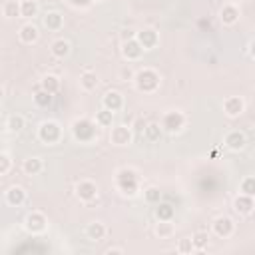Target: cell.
Here are the masks:
<instances>
[{
    "instance_id": "6da1fadb",
    "label": "cell",
    "mask_w": 255,
    "mask_h": 255,
    "mask_svg": "<svg viewBox=\"0 0 255 255\" xmlns=\"http://www.w3.org/2000/svg\"><path fill=\"white\" fill-rule=\"evenodd\" d=\"M116 187L122 195H128V197H133L137 195L139 191V177H137V171L131 169V167H122L116 171Z\"/></svg>"
},
{
    "instance_id": "7a4b0ae2",
    "label": "cell",
    "mask_w": 255,
    "mask_h": 255,
    "mask_svg": "<svg viewBox=\"0 0 255 255\" xmlns=\"http://www.w3.org/2000/svg\"><path fill=\"white\" fill-rule=\"evenodd\" d=\"M133 84H135L137 92H141V94H151V92H155L157 86H159V74H157L155 70H151V68H141L139 72H135Z\"/></svg>"
},
{
    "instance_id": "3957f363",
    "label": "cell",
    "mask_w": 255,
    "mask_h": 255,
    "mask_svg": "<svg viewBox=\"0 0 255 255\" xmlns=\"http://www.w3.org/2000/svg\"><path fill=\"white\" fill-rule=\"evenodd\" d=\"M96 122L88 120V118H80V120H74L72 122V135L82 141V143H90L96 139Z\"/></svg>"
},
{
    "instance_id": "277c9868",
    "label": "cell",
    "mask_w": 255,
    "mask_h": 255,
    "mask_svg": "<svg viewBox=\"0 0 255 255\" xmlns=\"http://www.w3.org/2000/svg\"><path fill=\"white\" fill-rule=\"evenodd\" d=\"M60 137H62V128H60L58 122L46 120V122H42V124L38 126V139H40L42 143L52 145V143H58Z\"/></svg>"
},
{
    "instance_id": "5b68a950",
    "label": "cell",
    "mask_w": 255,
    "mask_h": 255,
    "mask_svg": "<svg viewBox=\"0 0 255 255\" xmlns=\"http://www.w3.org/2000/svg\"><path fill=\"white\" fill-rule=\"evenodd\" d=\"M24 227H26L28 233H32V235H40V233L46 231V227H48V219H46V215H44L42 211H30V213L26 215V219H24Z\"/></svg>"
},
{
    "instance_id": "8992f818",
    "label": "cell",
    "mask_w": 255,
    "mask_h": 255,
    "mask_svg": "<svg viewBox=\"0 0 255 255\" xmlns=\"http://www.w3.org/2000/svg\"><path fill=\"white\" fill-rule=\"evenodd\" d=\"M183 126H185V116H183L181 112L173 110V112L163 114V120H161L163 131H167V133H177V131L183 129Z\"/></svg>"
},
{
    "instance_id": "52a82bcc",
    "label": "cell",
    "mask_w": 255,
    "mask_h": 255,
    "mask_svg": "<svg viewBox=\"0 0 255 255\" xmlns=\"http://www.w3.org/2000/svg\"><path fill=\"white\" fill-rule=\"evenodd\" d=\"M131 137H133V131H131V128L129 126H124V124H120V126H114L112 128V131H110V141L114 143V145H129L131 143Z\"/></svg>"
},
{
    "instance_id": "ba28073f",
    "label": "cell",
    "mask_w": 255,
    "mask_h": 255,
    "mask_svg": "<svg viewBox=\"0 0 255 255\" xmlns=\"http://www.w3.org/2000/svg\"><path fill=\"white\" fill-rule=\"evenodd\" d=\"M223 112L227 118H239L245 112V102L241 96H227L223 100Z\"/></svg>"
},
{
    "instance_id": "9c48e42d",
    "label": "cell",
    "mask_w": 255,
    "mask_h": 255,
    "mask_svg": "<svg viewBox=\"0 0 255 255\" xmlns=\"http://www.w3.org/2000/svg\"><path fill=\"white\" fill-rule=\"evenodd\" d=\"M76 195H78L80 201L90 203V201H94L98 197V185L94 181H90V179H82L76 185Z\"/></svg>"
},
{
    "instance_id": "30bf717a",
    "label": "cell",
    "mask_w": 255,
    "mask_h": 255,
    "mask_svg": "<svg viewBox=\"0 0 255 255\" xmlns=\"http://www.w3.org/2000/svg\"><path fill=\"white\" fill-rule=\"evenodd\" d=\"M233 229H235V223L231 221V217H227V215L215 217V221H213V233H215L217 237L227 239V237H231Z\"/></svg>"
},
{
    "instance_id": "8fae6325",
    "label": "cell",
    "mask_w": 255,
    "mask_h": 255,
    "mask_svg": "<svg viewBox=\"0 0 255 255\" xmlns=\"http://www.w3.org/2000/svg\"><path fill=\"white\" fill-rule=\"evenodd\" d=\"M223 143H225V147H229L231 151H241V149L247 145V137H245L243 131H239V129H231V131L225 133Z\"/></svg>"
},
{
    "instance_id": "7c38bea8",
    "label": "cell",
    "mask_w": 255,
    "mask_h": 255,
    "mask_svg": "<svg viewBox=\"0 0 255 255\" xmlns=\"http://www.w3.org/2000/svg\"><path fill=\"white\" fill-rule=\"evenodd\" d=\"M141 52H143V48H141V44L137 42V38H131V40L122 42V56H124L126 60H129V62L139 60Z\"/></svg>"
},
{
    "instance_id": "4fadbf2b",
    "label": "cell",
    "mask_w": 255,
    "mask_h": 255,
    "mask_svg": "<svg viewBox=\"0 0 255 255\" xmlns=\"http://www.w3.org/2000/svg\"><path fill=\"white\" fill-rule=\"evenodd\" d=\"M102 106L108 108V110H112V112L116 114V112H120V110L124 108V96H122L118 90H110V92L104 94Z\"/></svg>"
},
{
    "instance_id": "5bb4252c",
    "label": "cell",
    "mask_w": 255,
    "mask_h": 255,
    "mask_svg": "<svg viewBox=\"0 0 255 255\" xmlns=\"http://www.w3.org/2000/svg\"><path fill=\"white\" fill-rule=\"evenodd\" d=\"M4 201H6L8 205H12V207L22 205V203L26 201V191H24V187H20V185H10V187L4 191Z\"/></svg>"
},
{
    "instance_id": "9a60e30c",
    "label": "cell",
    "mask_w": 255,
    "mask_h": 255,
    "mask_svg": "<svg viewBox=\"0 0 255 255\" xmlns=\"http://www.w3.org/2000/svg\"><path fill=\"white\" fill-rule=\"evenodd\" d=\"M135 38H137V42L141 44L143 50H151V48H155L157 42H159L157 32L151 30V28H143V30H139V32L135 34Z\"/></svg>"
},
{
    "instance_id": "2e32d148",
    "label": "cell",
    "mask_w": 255,
    "mask_h": 255,
    "mask_svg": "<svg viewBox=\"0 0 255 255\" xmlns=\"http://www.w3.org/2000/svg\"><path fill=\"white\" fill-rule=\"evenodd\" d=\"M255 207V197L251 195H245V193H239L235 199H233V209L239 213V215H249Z\"/></svg>"
},
{
    "instance_id": "e0dca14e",
    "label": "cell",
    "mask_w": 255,
    "mask_h": 255,
    "mask_svg": "<svg viewBox=\"0 0 255 255\" xmlns=\"http://www.w3.org/2000/svg\"><path fill=\"white\" fill-rule=\"evenodd\" d=\"M219 20H221L223 26H233L239 20V8L235 4H231V2L223 4V8L219 10Z\"/></svg>"
},
{
    "instance_id": "ac0fdd59",
    "label": "cell",
    "mask_w": 255,
    "mask_h": 255,
    "mask_svg": "<svg viewBox=\"0 0 255 255\" xmlns=\"http://www.w3.org/2000/svg\"><path fill=\"white\" fill-rule=\"evenodd\" d=\"M18 38H20L22 44H34V42H38L40 32H38V28H36L32 22H26V24L20 26V30H18Z\"/></svg>"
},
{
    "instance_id": "d6986e66",
    "label": "cell",
    "mask_w": 255,
    "mask_h": 255,
    "mask_svg": "<svg viewBox=\"0 0 255 255\" xmlns=\"http://www.w3.org/2000/svg\"><path fill=\"white\" fill-rule=\"evenodd\" d=\"M50 52H52V56H54V58H58V60H64V58H68V56H70V52H72V46H70V42H68V40H64V38H58V40H54V42H52V46H50Z\"/></svg>"
},
{
    "instance_id": "ffe728a7",
    "label": "cell",
    "mask_w": 255,
    "mask_h": 255,
    "mask_svg": "<svg viewBox=\"0 0 255 255\" xmlns=\"http://www.w3.org/2000/svg\"><path fill=\"white\" fill-rule=\"evenodd\" d=\"M22 169H24L26 175H38V173L44 169V161H42V157H38V155H30V157L24 159Z\"/></svg>"
},
{
    "instance_id": "44dd1931",
    "label": "cell",
    "mask_w": 255,
    "mask_h": 255,
    "mask_svg": "<svg viewBox=\"0 0 255 255\" xmlns=\"http://www.w3.org/2000/svg\"><path fill=\"white\" fill-rule=\"evenodd\" d=\"M106 233H108V229H106V225H104L102 221H92V223L86 225V237L92 239V241H100V239H104Z\"/></svg>"
},
{
    "instance_id": "7402d4cb",
    "label": "cell",
    "mask_w": 255,
    "mask_h": 255,
    "mask_svg": "<svg viewBox=\"0 0 255 255\" xmlns=\"http://www.w3.org/2000/svg\"><path fill=\"white\" fill-rule=\"evenodd\" d=\"M44 26H46L48 30L56 32V30H60V28L64 26V16H62L60 12H56V10L46 12V16H44Z\"/></svg>"
},
{
    "instance_id": "603a6c76",
    "label": "cell",
    "mask_w": 255,
    "mask_h": 255,
    "mask_svg": "<svg viewBox=\"0 0 255 255\" xmlns=\"http://www.w3.org/2000/svg\"><path fill=\"white\" fill-rule=\"evenodd\" d=\"M80 86L86 92H94L98 88V76H96V72H92V70L82 72L80 74Z\"/></svg>"
},
{
    "instance_id": "cb8c5ba5",
    "label": "cell",
    "mask_w": 255,
    "mask_h": 255,
    "mask_svg": "<svg viewBox=\"0 0 255 255\" xmlns=\"http://www.w3.org/2000/svg\"><path fill=\"white\" fill-rule=\"evenodd\" d=\"M24 124H26V120H24V116L22 114H10L8 118H6V129L8 131H12V133H18V131H22V128H24Z\"/></svg>"
},
{
    "instance_id": "d4e9b609",
    "label": "cell",
    "mask_w": 255,
    "mask_h": 255,
    "mask_svg": "<svg viewBox=\"0 0 255 255\" xmlns=\"http://www.w3.org/2000/svg\"><path fill=\"white\" fill-rule=\"evenodd\" d=\"M40 86H42V88H44L46 92H50V94H56V92L60 90L62 82H60V78H58L56 74H46V76L42 78Z\"/></svg>"
},
{
    "instance_id": "484cf974",
    "label": "cell",
    "mask_w": 255,
    "mask_h": 255,
    "mask_svg": "<svg viewBox=\"0 0 255 255\" xmlns=\"http://www.w3.org/2000/svg\"><path fill=\"white\" fill-rule=\"evenodd\" d=\"M36 14H38V4H36V0H22V2H20V18L30 20V18H34Z\"/></svg>"
},
{
    "instance_id": "4316f807",
    "label": "cell",
    "mask_w": 255,
    "mask_h": 255,
    "mask_svg": "<svg viewBox=\"0 0 255 255\" xmlns=\"http://www.w3.org/2000/svg\"><path fill=\"white\" fill-rule=\"evenodd\" d=\"M175 233V225L171 223V221H159L157 219V223H155V235L159 237V239H167V237H171Z\"/></svg>"
},
{
    "instance_id": "83f0119b",
    "label": "cell",
    "mask_w": 255,
    "mask_h": 255,
    "mask_svg": "<svg viewBox=\"0 0 255 255\" xmlns=\"http://www.w3.org/2000/svg\"><path fill=\"white\" fill-rule=\"evenodd\" d=\"M96 124H98V128H112V124H114V112L108 110V108H102L96 114Z\"/></svg>"
},
{
    "instance_id": "f1b7e54d",
    "label": "cell",
    "mask_w": 255,
    "mask_h": 255,
    "mask_svg": "<svg viewBox=\"0 0 255 255\" xmlns=\"http://www.w3.org/2000/svg\"><path fill=\"white\" fill-rule=\"evenodd\" d=\"M2 14H4V18H8V20L18 18V16H20V2H16V0H6V2L2 4Z\"/></svg>"
},
{
    "instance_id": "f546056e",
    "label": "cell",
    "mask_w": 255,
    "mask_h": 255,
    "mask_svg": "<svg viewBox=\"0 0 255 255\" xmlns=\"http://www.w3.org/2000/svg\"><path fill=\"white\" fill-rule=\"evenodd\" d=\"M52 96L54 94H50V92H46L42 86H36V94H34V104L36 106H40V108H46V106H50V102H52Z\"/></svg>"
},
{
    "instance_id": "4dcf8cb0",
    "label": "cell",
    "mask_w": 255,
    "mask_h": 255,
    "mask_svg": "<svg viewBox=\"0 0 255 255\" xmlns=\"http://www.w3.org/2000/svg\"><path fill=\"white\" fill-rule=\"evenodd\" d=\"M161 131H163V128H161L159 124L149 122V124L145 126V129H143V135H145V139H149V141H157V139L161 137Z\"/></svg>"
},
{
    "instance_id": "1f68e13d",
    "label": "cell",
    "mask_w": 255,
    "mask_h": 255,
    "mask_svg": "<svg viewBox=\"0 0 255 255\" xmlns=\"http://www.w3.org/2000/svg\"><path fill=\"white\" fill-rule=\"evenodd\" d=\"M155 217L159 221H171L173 219V205H169V203H157Z\"/></svg>"
},
{
    "instance_id": "d6a6232c",
    "label": "cell",
    "mask_w": 255,
    "mask_h": 255,
    "mask_svg": "<svg viewBox=\"0 0 255 255\" xmlns=\"http://www.w3.org/2000/svg\"><path fill=\"white\" fill-rule=\"evenodd\" d=\"M239 193H245V195L255 197V175H247V177L241 179V183H239Z\"/></svg>"
},
{
    "instance_id": "836d02e7",
    "label": "cell",
    "mask_w": 255,
    "mask_h": 255,
    "mask_svg": "<svg viewBox=\"0 0 255 255\" xmlns=\"http://www.w3.org/2000/svg\"><path fill=\"white\" fill-rule=\"evenodd\" d=\"M191 239H193L195 251H203V249L207 247V243H209V233H207V231H195V233L191 235Z\"/></svg>"
},
{
    "instance_id": "e575fe53",
    "label": "cell",
    "mask_w": 255,
    "mask_h": 255,
    "mask_svg": "<svg viewBox=\"0 0 255 255\" xmlns=\"http://www.w3.org/2000/svg\"><path fill=\"white\" fill-rule=\"evenodd\" d=\"M143 197H145V201L147 203H159V199H161V191H159V187H155V185H149V187H145L143 189Z\"/></svg>"
},
{
    "instance_id": "d590c367",
    "label": "cell",
    "mask_w": 255,
    "mask_h": 255,
    "mask_svg": "<svg viewBox=\"0 0 255 255\" xmlns=\"http://www.w3.org/2000/svg\"><path fill=\"white\" fill-rule=\"evenodd\" d=\"M193 251H195V245H193V239H191V237H183V239L177 241V253L189 255V253H193Z\"/></svg>"
},
{
    "instance_id": "8d00e7d4",
    "label": "cell",
    "mask_w": 255,
    "mask_h": 255,
    "mask_svg": "<svg viewBox=\"0 0 255 255\" xmlns=\"http://www.w3.org/2000/svg\"><path fill=\"white\" fill-rule=\"evenodd\" d=\"M10 167H12L10 153H8V151H2V153H0V175H2V177H4V175H8Z\"/></svg>"
},
{
    "instance_id": "74e56055",
    "label": "cell",
    "mask_w": 255,
    "mask_h": 255,
    "mask_svg": "<svg viewBox=\"0 0 255 255\" xmlns=\"http://www.w3.org/2000/svg\"><path fill=\"white\" fill-rule=\"evenodd\" d=\"M74 8H86V6H90L94 0H68Z\"/></svg>"
},
{
    "instance_id": "f35d334b",
    "label": "cell",
    "mask_w": 255,
    "mask_h": 255,
    "mask_svg": "<svg viewBox=\"0 0 255 255\" xmlns=\"http://www.w3.org/2000/svg\"><path fill=\"white\" fill-rule=\"evenodd\" d=\"M135 34H137V32H133V30H124V34H122V42H126V40H131V38H135Z\"/></svg>"
},
{
    "instance_id": "ab89813d",
    "label": "cell",
    "mask_w": 255,
    "mask_h": 255,
    "mask_svg": "<svg viewBox=\"0 0 255 255\" xmlns=\"http://www.w3.org/2000/svg\"><path fill=\"white\" fill-rule=\"evenodd\" d=\"M104 253H106V255H112V253H118V255H122V253H124V249H122V247H108Z\"/></svg>"
},
{
    "instance_id": "60d3db41",
    "label": "cell",
    "mask_w": 255,
    "mask_h": 255,
    "mask_svg": "<svg viewBox=\"0 0 255 255\" xmlns=\"http://www.w3.org/2000/svg\"><path fill=\"white\" fill-rule=\"evenodd\" d=\"M249 54H251V58H255V40H251V44H249Z\"/></svg>"
},
{
    "instance_id": "b9f144b4",
    "label": "cell",
    "mask_w": 255,
    "mask_h": 255,
    "mask_svg": "<svg viewBox=\"0 0 255 255\" xmlns=\"http://www.w3.org/2000/svg\"><path fill=\"white\" fill-rule=\"evenodd\" d=\"M98 2H106V0H98Z\"/></svg>"
}]
</instances>
